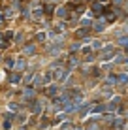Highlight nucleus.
I'll return each instance as SVG.
<instances>
[{
  "label": "nucleus",
  "instance_id": "nucleus-1",
  "mask_svg": "<svg viewBox=\"0 0 128 130\" xmlns=\"http://www.w3.org/2000/svg\"><path fill=\"white\" fill-rule=\"evenodd\" d=\"M26 53H28V55H32V53H34V47L28 45V47H26Z\"/></svg>",
  "mask_w": 128,
  "mask_h": 130
}]
</instances>
